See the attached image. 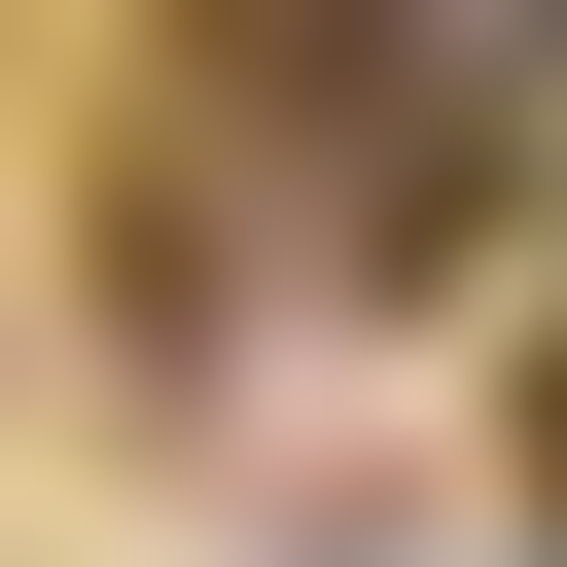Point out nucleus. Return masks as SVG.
<instances>
[{"label": "nucleus", "instance_id": "nucleus-1", "mask_svg": "<svg viewBox=\"0 0 567 567\" xmlns=\"http://www.w3.org/2000/svg\"><path fill=\"white\" fill-rule=\"evenodd\" d=\"M532 496H567V354H532Z\"/></svg>", "mask_w": 567, "mask_h": 567}]
</instances>
